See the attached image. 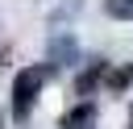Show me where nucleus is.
Here are the masks:
<instances>
[{
	"label": "nucleus",
	"instance_id": "1",
	"mask_svg": "<svg viewBox=\"0 0 133 129\" xmlns=\"http://www.w3.org/2000/svg\"><path fill=\"white\" fill-rule=\"evenodd\" d=\"M50 75H54L50 62H46V67H25V71L17 75V83H12V112H17V117H29V112H33V100H37V92L46 87Z\"/></svg>",
	"mask_w": 133,
	"mask_h": 129
},
{
	"label": "nucleus",
	"instance_id": "2",
	"mask_svg": "<svg viewBox=\"0 0 133 129\" xmlns=\"http://www.w3.org/2000/svg\"><path fill=\"white\" fill-rule=\"evenodd\" d=\"M75 58H79L75 37H71V33H54V37H50V67H66V62H75Z\"/></svg>",
	"mask_w": 133,
	"mask_h": 129
},
{
	"label": "nucleus",
	"instance_id": "3",
	"mask_svg": "<svg viewBox=\"0 0 133 129\" xmlns=\"http://www.w3.org/2000/svg\"><path fill=\"white\" fill-rule=\"evenodd\" d=\"M96 125V108L91 104H75L71 112H62V121H58V129H91Z\"/></svg>",
	"mask_w": 133,
	"mask_h": 129
},
{
	"label": "nucleus",
	"instance_id": "4",
	"mask_svg": "<svg viewBox=\"0 0 133 129\" xmlns=\"http://www.w3.org/2000/svg\"><path fill=\"white\" fill-rule=\"evenodd\" d=\"M100 75H104V62H91V67H87V71L75 79V92H79V96H87V92L100 83Z\"/></svg>",
	"mask_w": 133,
	"mask_h": 129
},
{
	"label": "nucleus",
	"instance_id": "5",
	"mask_svg": "<svg viewBox=\"0 0 133 129\" xmlns=\"http://www.w3.org/2000/svg\"><path fill=\"white\" fill-rule=\"evenodd\" d=\"M104 12L116 21H133V0H104Z\"/></svg>",
	"mask_w": 133,
	"mask_h": 129
},
{
	"label": "nucleus",
	"instance_id": "6",
	"mask_svg": "<svg viewBox=\"0 0 133 129\" xmlns=\"http://www.w3.org/2000/svg\"><path fill=\"white\" fill-rule=\"evenodd\" d=\"M133 83V62L129 67H116V71H108V87L112 92H121V87H129Z\"/></svg>",
	"mask_w": 133,
	"mask_h": 129
}]
</instances>
